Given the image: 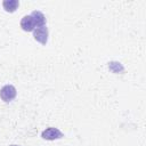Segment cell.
<instances>
[{
  "instance_id": "cell-1",
  "label": "cell",
  "mask_w": 146,
  "mask_h": 146,
  "mask_svg": "<svg viewBox=\"0 0 146 146\" xmlns=\"http://www.w3.org/2000/svg\"><path fill=\"white\" fill-rule=\"evenodd\" d=\"M16 94H17L16 88L13 84H6L0 89V97L6 103L11 102L16 97Z\"/></svg>"
},
{
  "instance_id": "cell-2",
  "label": "cell",
  "mask_w": 146,
  "mask_h": 146,
  "mask_svg": "<svg viewBox=\"0 0 146 146\" xmlns=\"http://www.w3.org/2000/svg\"><path fill=\"white\" fill-rule=\"evenodd\" d=\"M41 137L46 140H55V139H60L64 137L63 132L55 127H49L47 129H44L41 133Z\"/></svg>"
},
{
  "instance_id": "cell-3",
  "label": "cell",
  "mask_w": 146,
  "mask_h": 146,
  "mask_svg": "<svg viewBox=\"0 0 146 146\" xmlns=\"http://www.w3.org/2000/svg\"><path fill=\"white\" fill-rule=\"evenodd\" d=\"M33 36L38 42L44 46L48 42V27L47 26L35 27L33 30Z\"/></svg>"
},
{
  "instance_id": "cell-4",
  "label": "cell",
  "mask_w": 146,
  "mask_h": 146,
  "mask_svg": "<svg viewBox=\"0 0 146 146\" xmlns=\"http://www.w3.org/2000/svg\"><path fill=\"white\" fill-rule=\"evenodd\" d=\"M21 27L25 32H33V30L35 29V24L31 15H25L21 19Z\"/></svg>"
},
{
  "instance_id": "cell-5",
  "label": "cell",
  "mask_w": 146,
  "mask_h": 146,
  "mask_svg": "<svg viewBox=\"0 0 146 146\" xmlns=\"http://www.w3.org/2000/svg\"><path fill=\"white\" fill-rule=\"evenodd\" d=\"M31 16H32V18H33V21H34L35 27L46 26V16H44L40 10H34V11H32Z\"/></svg>"
},
{
  "instance_id": "cell-6",
  "label": "cell",
  "mask_w": 146,
  "mask_h": 146,
  "mask_svg": "<svg viewBox=\"0 0 146 146\" xmlns=\"http://www.w3.org/2000/svg\"><path fill=\"white\" fill-rule=\"evenodd\" d=\"M2 6H3V9L8 13H14L17 7L19 6V2L18 0H5L2 2Z\"/></svg>"
},
{
  "instance_id": "cell-7",
  "label": "cell",
  "mask_w": 146,
  "mask_h": 146,
  "mask_svg": "<svg viewBox=\"0 0 146 146\" xmlns=\"http://www.w3.org/2000/svg\"><path fill=\"white\" fill-rule=\"evenodd\" d=\"M108 67L114 73H120V72H123V70H124L122 64L119 63V62H111V63H108Z\"/></svg>"
},
{
  "instance_id": "cell-8",
  "label": "cell",
  "mask_w": 146,
  "mask_h": 146,
  "mask_svg": "<svg viewBox=\"0 0 146 146\" xmlns=\"http://www.w3.org/2000/svg\"><path fill=\"white\" fill-rule=\"evenodd\" d=\"M9 146H21V145H17V144H13V145H9Z\"/></svg>"
}]
</instances>
